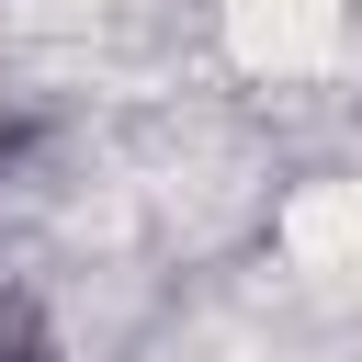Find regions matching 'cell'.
<instances>
[{
	"instance_id": "1",
	"label": "cell",
	"mask_w": 362,
	"mask_h": 362,
	"mask_svg": "<svg viewBox=\"0 0 362 362\" xmlns=\"http://www.w3.org/2000/svg\"><path fill=\"white\" fill-rule=\"evenodd\" d=\"M215 23H226V57L249 79H305V68L339 57L351 0H215Z\"/></svg>"
}]
</instances>
